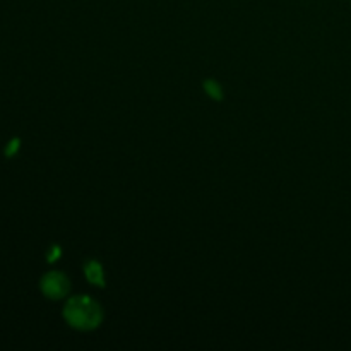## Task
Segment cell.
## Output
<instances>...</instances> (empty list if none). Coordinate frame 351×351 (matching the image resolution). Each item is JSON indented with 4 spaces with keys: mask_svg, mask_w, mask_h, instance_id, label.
<instances>
[{
    "mask_svg": "<svg viewBox=\"0 0 351 351\" xmlns=\"http://www.w3.org/2000/svg\"><path fill=\"white\" fill-rule=\"evenodd\" d=\"M17 144H19V141H12V143L9 144V147L5 149V154H9V156H10V154H12L14 151L17 149Z\"/></svg>",
    "mask_w": 351,
    "mask_h": 351,
    "instance_id": "cell-4",
    "label": "cell"
},
{
    "mask_svg": "<svg viewBox=\"0 0 351 351\" xmlns=\"http://www.w3.org/2000/svg\"><path fill=\"white\" fill-rule=\"evenodd\" d=\"M64 319L72 329L93 331L103 321V308L89 295H77L69 298L64 307Z\"/></svg>",
    "mask_w": 351,
    "mask_h": 351,
    "instance_id": "cell-1",
    "label": "cell"
},
{
    "mask_svg": "<svg viewBox=\"0 0 351 351\" xmlns=\"http://www.w3.org/2000/svg\"><path fill=\"white\" fill-rule=\"evenodd\" d=\"M84 274L88 278V281L96 287H103L105 285V276H103V269L96 261H89L84 266Z\"/></svg>",
    "mask_w": 351,
    "mask_h": 351,
    "instance_id": "cell-3",
    "label": "cell"
},
{
    "mask_svg": "<svg viewBox=\"0 0 351 351\" xmlns=\"http://www.w3.org/2000/svg\"><path fill=\"white\" fill-rule=\"evenodd\" d=\"M41 293L50 300H60L71 291V281L60 271H50L40 281Z\"/></svg>",
    "mask_w": 351,
    "mask_h": 351,
    "instance_id": "cell-2",
    "label": "cell"
}]
</instances>
